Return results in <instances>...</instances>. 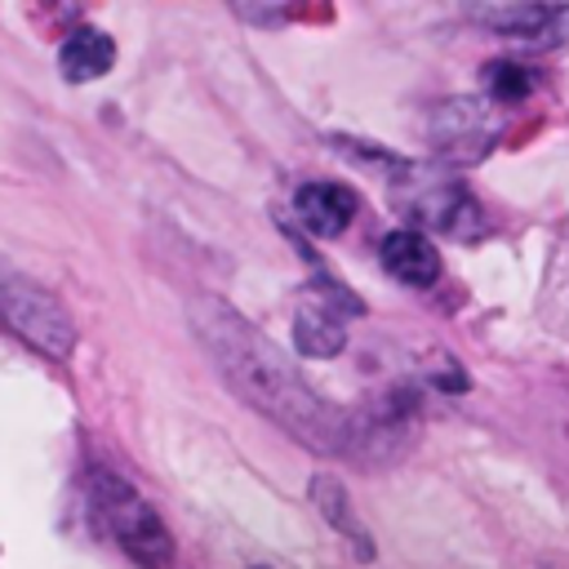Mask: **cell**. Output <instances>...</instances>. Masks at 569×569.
<instances>
[{
  "label": "cell",
  "instance_id": "6da1fadb",
  "mask_svg": "<svg viewBox=\"0 0 569 569\" xmlns=\"http://www.w3.org/2000/svg\"><path fill=\"white\" fill-rule=\"evenodd\" d=\"M187 316L196 342L209 351L213 369L244 405L267 413L276 427H284L298 445L316 453L351 449V418L333 400H325L280 351V342H271L258 325H249L231 302L200 293L191 298Z\"/></svg>",
  "mask_w": 569,
  "mask_h": 569
},
{
  "label": "cell",
  "instance_id": "7a4b0ae2",
  "mask_svg": "<svg viewBox=\"0 0 569 569\" xmlns=\"http://www.w3.org/2000/svg\"><path fill=\"white\" fill-rule=\"evenodd\" d=\"M84 507H89V516L98 520V529H102L116 547H124L133 560H142V565H164V560L173 556V538H169L160 511H156L124 476H116V471H107V467H93V471L84 476Z\"/></svg>",
  "mask_w": 569,
  "mask_h": 569
},
{
  "label": "cell",
  "instance_id": "3957f363",
  "mask_svg": "<svg viewBox=\"0 0 569 569\" xmlns=\"http://www.w3.org/2000/svg\"><path fill=\"white\" fill-rule=\"evenodd\" d=\"M0 325L13 329L22 342H31L49 360H67L76 347L71 311L31 276L0 262Z\"/></svg>",
  "mask_w": 569,
  "mask_h": 569
},
{
  "label": "cell",
  "instance_id": "277c9868",
  "mask_svg": "<svg viewBox=\"0 0 569 569\" xmlns=\"http://www.w3.org/2000/svg\"><path fill=\"white\" fill-rule=\"evenodd\" d=\"M356 209H360V200H356V191L342 187V182H302L298 196H293V218H298L311 236H320V240L342 236V231L351 227Z\"/></svg>",
  "mask_w": 569,
  "mask_h": 569
},
{
  "label": "cell",
  "instance_id": "5b68a950",
  "mask_svg": "<svg viewBox=\"0 0 569 569\" xmlns=\"http://www.w3.org/2000/svg\"><path fill=\"white\" fill-rule=\"evenodd\" d=\"M382 267H387L400 284L427 289V284H436V276H440V249H436L422 231L405 227V231L382 236Z\"/></svg>",
  "mask_w": 569,
  "mask_h": 569
},
{
  "label": "cell",
  "instance_id": "8992f818",
  "mask_svg": "<svg viewBox=\"0 0 569 569\" xmlns=\"http://www.w3.org/2000/svg\"><path fill=\"white\" fill-rule=\"evenodd\" d=\"M293 347H298V356H316V360H329V356H338L347 347V325L329 307L325 293H311L307 302H298V311H293Z\"/></svg>",
  "mask_w": 569,
  "mask_h": 569
},
{
  "label": "cell",
  "instance_id": "52a82bcc",
  "mask_svg": "<svg viewBox=\"0 0 569 569\" xmlns=\"http://www.w3.org/2000/svg\"><path fill=\"white\" fill-rule=\"evenodd\" d=\"M489 133H493V124H489V116H485V107L476 102V98H462V102H445L440 111H436V147H445L449 156H480L485 147H489Z\"/></svg>",
  "mask_w": 569,
  "mask_h": 569
},
{
  "label": "cell",
  "instance_id": "ba28073f",
  "mask_svg": "<svg viewBox=\"0 0 569 569\" xmlns=\"http://www.w3.org/2000/svg\"><path fill=\"white\" fill-rule=\"evenodd\" d=\"M418 218L453 240H476L485 236V218H480V204L462 191V187H436L418 200Z\"/></svg>",
  "mask_w": 569,
  "mask_h": 569
},
{
  "label": "cell",
  "instance_id": "9c48e42d",
  "mask_svg": "<svg viewBox=\"0 0 569 569\" xmlns=\"http://www.w3.org/2000/svg\"><path fill=\"white\" fill-rule=\"evenodd\" d=\"M58 62H62V76L76 80V84H80V80H98V76L111 71L116 44H111V36L98 31V27H76V31L62 40Z\"/></svg>",
  "mask_w": 569,
  "mask_h": 569
},
{
  "label": "cell",
  "instance_id": "30bf717a",
  "mask_svg": "<svg viewBox=\"0 0 569 569\" xmlns=\"http://www.w3.org/2000/svg\"><path fill=\"white\" fill-rule=\"evenodd\" d=\"M311 502H316V511L351 542V547H360V556H369L373 547H369V533H365V525L351 516V502H347V489H342V480H333V476H311Z\"/></svg>",
  "mask_w": 569,
  "mask_h": 569
},
{
  "label": "cell",
  "instance_id": "8fae6325",
  "mask_svg": "<svg viewBox=\"0 0 569 569\" xmlns=\"http://www.w3.org/2000/svg\"><path fill=\"white\" fill-rule=\"evenodd\" d=\"M471 18L485 22V27H493L498 36L533 40V36H547L560 13L547 9V4H498V9H471Z\"/></svg>",
  "mask_w": 569,
  "mask_h": 569
},
{
  "label": "cell",
  "instance_id": "7c38bea8",
  "mask_svg": "<svg viewBox=\"0 0 569 569\" xmlns=\"http://www.w3.org/2000/svg\"><path fill=\"white\" fill-rule=\"evenodd\" d=\"M485 80H489V93L498 102H520L533 89V76L525 67H516V62H489L485 67Z\"/></svg>",
  "mask_w": 569,
  "mask_h": 569
},
{
  "label": "cell",
  "instance_id": "4fadbf2b",
  "mask_svg": "<svg viewBox=\"0 0 569 569\" xmlns=\"http://www.w3.org/2000/svg\"><path fill=\"white\" fill-rule=\"evenodd\" d=\"M258 569H262V565H258Z\"/></svg>",
  "mask_w": 569,
  "mask_h": 569
}]
</instances>
